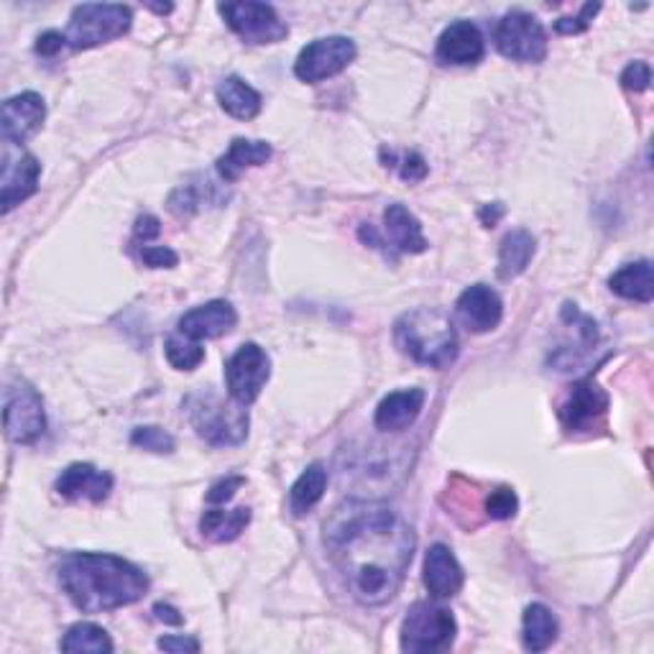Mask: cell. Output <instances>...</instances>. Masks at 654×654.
I'll return each instance as SVG.
<instances>
[{"label":"cell","instance_id":"28","mask_svg":"<svg viewBox=\"0 0 654 654\" xmlns=\"http://www.w3.org/2000/svg\"><path fill=\"white\" fill-rule=\"evenodd\" d=\"M248 522H251L248 507H239L231 511L210 509L204 511L200 519V532L202 537H208L210 542H233L241 537V532L246 530Z\"/></svg>","mask_w":654,"mask_h":654},{"label":"cell","instance_id":"9","mask_svg":"<svg viewBox=\"0 0 654 654\" xmlns=\"http://www.w3.org/2000/svg\"><path fill=\"white\" fill-rule=\"evenodd\" d=\"M356 44L348 36H325L307 44L295 62V75L302 82H322L341 75L356 59Z\"/></svg>","mask_w":654,"mask_h":654},{"label":"cell","instance_id":"38","mask_svg":"<svg viewBox=\"0 0 654 654\" xmlns=\"http://www.w3.org/2000/svg\"><path fill=\"white\" fill-rule=\"evenodd\" d=\"M65 46L67 34H59V31H46V34L36 38V54H42V57H54V54H59Z\"/></svg>","mask_w":654,"mask_h":654},{"label":"cell","instance_id":"42","mask_svg":"<svg viewBox=\"0 0 654 654\" xmlns=\"http://www.w3.org/2000/svg\"><path fill=\"white\" fill-rule=\"evenodd\" d=\"M501 215H503V204L501 202H494L491 208H488V204H486V208L480 210V220H484L486 228H494L496 223H499Z\"/></svg>","mask_w":654,"mask_h":654},{"label":"cell","instance_id":"29","mask_svg":"<svg viewBox=\"0 0 654 654\" xmlns=\"http://www.w3.org/2000/svg\"><path fill=\"white\" fill-rule=\"evenodd\" d=\"M62 652H113V640H110L108 632L98 624H90V621H80V624L69 627L65 640H62Z\"/></svg>","mask_w":654,"mask_h":654},{"label":"cell","instance_id":"17","mask_svg":"<svg viewBox=\"0 0 654 654\" xmlns=\"http://www.w3.org/2000/svg\"><path fill=\"white\" fill-rule=\"evenodd\" d=\"M113 491V476L106 470H98L90 463H75L67 470H62L57 478V494L69 501H106Z\"/></svg>","mask_w":654,"mask_h":654},{"label":"cell","instance_id":"5","mask_svg":"<svg viewBox=\"0 0 654 654\" xmlns=\"http://www.w3.org/2000/svg\"><path fill=\"white\" fill-rule=\"evenodd\" d=\"M455 634H458V624H455L453 611L432 601H417L401 621L399 642L401 650L412 654L445 652L453 647Z\"/></svg>","mask_w":654,"mask_h":654},{"label":"cell","instance_id":"16","mask_svg":"<svg viewBox=\"0 0 654 654\" xmlns=\"http://www.w3.org/2000/svg\"><path fill=\"white\" fill-rule=\"evenodd\" d=\"M46 106L36 92H21L3 102V138L8 144H23L44 125Z\"/></svg>","mask_w":654,"mask_h":654},{"label":"cell","instance_id":"30","mask_svg":"<svg viewBox=\"0 0 654 654\" xmlns=\"http://www.w3.org/2000/svg\"><path fill=\"white\" fill-rule=\"evenodd\" d=\"M164 351H167V361L177 372H195L204 361V351L197 341H189L185 335H171Z\"/></svg>","mask_w":654,"mask_h":654},{"label":"cell","instance_id":"14","mask_svg":"<svg viewBox=\"0 0 654 654\" xmlns=\"http://www.w3.org/2000/svg\"><path fill=\"white\" fill-rule=\"evenodd\" d=\"M435 54L443 65H453V67L478 65L486 54L484 34H480L476 23L455 21L443 31V34H440Z\"/></svg>","mask_w":654,"mask_h":654},{"label":"cell","instance_id":"20","mask_svg":"<svg viewBox=\"0 0 654 654\" xmlns=\"http://www.w3.org/2000/svg\"><path fill=\"white\" fill-rule=\"evenodd\" d=\"M38 177H42V164L36 156L23 154L19 162L5 164L3 167V215H8L13 208H19L21 202H26L31 195L38 189Z\"/></svg>","mask_w":654,"mask_h":654},{"label":"cell","instance_id":"27","mask_svg":"<svg viewBox=\"0 0 654 654\" xmlns=\"http://www.w3.org/2000/svg\"><path fill=\"white\" fill-rule=\"evenodd\" d=\"M325 488H328L325 466H322V463H312V466L295 480V486H291L289 491V507L295 511V517L310 514V511L322 501V496H325Z\"/></svg>","mask_w":654,"mask_h":654},{"label":"cell","instance_id":"31","mask_svg":"<svg viewBox=\"0 0 654 654\" xmlns=\"http://www.w3.org/2000/svg\"><path fill=\"white\" fill-rule=\"evenodd\" d=\"M131 445L141 447V451L156 453V455H169V453H175V447H177L175 437H171L169 432L162 430V428H138V430H133Z\"/></svg>","mask_w":654,"mask_h":654},{"label":"cell","instance_id":"10","mask_svg":"<svg viewBox=\"0 0 654 654\" xmlns=\"http://www.w3.org/2000/svg\"><path fill=\"white\" fill-rule=\"evenodd\" d=\"M271 376V361L256 343H243L225 364L228 393L239 404H254Z\"/></svg>","mask_w":654,"mask_h":654},{"label":"cell","instance_id":"33","mask_svg":"<svg viewBox=\"0 0 654 654\" xmlns=\"http://www.w3.org/2000/svg\"><path fill=\"white\" fill-rule=\"evenodd\" d=\"M650 82H652V69L647 62H632V65L621 73V85H624L627 90L644 92L650 88Z\"/></svg>","mask_w":654,"mask_h":654},{"label":"cell","instance_id":"1","mask_svg":"<svg viewBox=\"0 0 654 654\" xmlns=\"http://www.w3.org/2000/svg\"><path fill=\"white\" fill-rule=\"evenodd\" d=\"M414 530L384 501H345L325 522V550L364 606L399 594L414 557Z\"/></svg>","mask_w":654,"mask_h":654},{"label":"cell","instance_id":"34","mask_svg":"<svg viewBox=\"0 0 654 654\" xmlns=\"http://www.w3.org/2000/svg\"><path fill=\"white\" fill-rule=\"evenodd\" d=\"M141 262H144L148 269H175L179 264V256L167 246H144L141 248Z\"/></svg>","mask_w":654,"mask_h":654},{"label":"cell","instance_id":"26","mask_svg":"<svg viewBox=\"0 0 654 654\" xmlns=\"http://www.w3.org/2000/svg\"><path fill=\"white\" fill-rule=\"evenodd\" d=\"M537 243L530 231H511L499 246V277L503 281L519 277L530 266Z\"/></svg>","mask_w":654,"mask_h":654},{"label":"cell","instance_id":"24","mask_svg":"<svg viewBox=\"0 0 654 654\" xmlns=\"http://www.w3.org/2000/svg\"><path fill=\"white\" fill-rule=\"evenodd\" d=\"M218 102L228 115L239 118V121H251L262 113L264 100L248 82H243L241 77H225L218 85Z\"/></svg>","mask_w":654,"mask_h":654},{"label":"cell","instance_id":"13","mask_svg":"<svg viewBox=\"0 0 654 654\" xmlns=\"http://www.w3.org/2000/svg\"><path fill=\"white\" fill-rule=\"evenodd\" d=\"M455 312L470 333H491L503 318V302L488 284H473L458 297Z\"/></svg>","mask_w":654,"mask_h":654},{"label":"cell","instance_id":"40","mask_svg":"<svg viewBox=\"0 0 654 654\" xmlns=\"http://www.w3.org/2000/svg\"><path fill=\"white\" fill-rule=\"evenodd\" d=\"M159 233H162V225H159V220H156L154 215L138 218V223H136V241L148 243L152 239H156V235H159Z\"/></svg>","mask_w":654,"mask_h":654},{"label":"cell","instance_id":"2","mask_svg":"<svg viewBox=\"0 0 654 654\" xmlns=\"http://www.w3.org/2000/svg\"><path fill=\"white\" fill-rule=\"evenodd\" d=\"M59 583L85 613L115 611L144 598L148 578L129 561L102 553H75L59 567Z\"/></svg>","mask_w":654,"mask_h":654},{"label":"cell","instance_id":"6","mask_svg":"<svg viewBox=\"0 0 654 654\" xmlns=\"http://www.w3.org/2000/svg\"><path fill=\"white\" fill-rule=\"evenodd\" d=\"M133 23V13L129 5L118 3H85L77 5L69 19L67 44L73 49H92L113 38L129 34Z\"/></svg>","mask_w":654,"mask_h":654},{"label":"cell","instance_id":"22","mask_svg":"<svg viewBox=\"0 0 654 654\" xmlns=\"http://www.w3.org/2000/svg\"><path fill=\"white\" fill-rule=\"evenodd\" d=\"M384 223L391 243L399 251H404V254H424V251H428L430 243L424 239L420 220H417L404 204H389L384 212Z\"/></svg>","mask_w":654,"mask_h":654},{"label":"cell","instance_id":"39","mask_svg":"<svg viewBox=\"0 0 654 654\" xmlns=\"http://www.w3.org/2000/svg\"><path fill=\"white\" fill-rule=\"evenodd\" d=\"M156 644L164 652H200V642L192 636H162Z\"/></svg>","mask_w":654,"mask_h":654},{"label":"cell","instance_id":"15","mask_svg":"<svg viewBox=\"0 0 654 654\" xmlns=\"http://www.w3.org/2000/svg\"><path fill=\"white\" fill-rule=\"evenodd\" d=\"M239 322L233 304L225 299H212L208 304L195 307L189 310L182 320H179V335L189 337V341H212V337H223L231 333Z\"/></svg>","mask_w":654,"mask_h":654},{"label":"cell","instance_id":"3","mask_svg":"<svg viewBox=\"0 0 654 654\" xmlns=\"http://www.w3.org/2000/svg\"><path fill=\"white\" fill-rule=\"evenodd\" d=\"M397 348L420 366L447 368L458 358V333L443 310H412L393 325Z\"/></svg>","mask_w":654,"mask_h":654},{"label":"cell","instance_id":"36","mask_svg":"<svg viewBox=\"0 0 654 654\" xmlns=\"http://www.w3.org/2000/svg\"><path fill=\"white\" fill-rule=\"evenodd\" d=\"M243 484H246V478H241V476H231V478L218 480V484L210 486L208 501L210 503H225V501H231L233 496H235V491H239V488Z\"/></svg>","mask_w":654,"mask_h":654},{"label":"cell","instance_id":"21","mask_svg":"<svg viewBox=\"0 0 654 654\" xmlns=\"http://www.w3.org/2000/svg\"><path fill=\"white\" fill-rule=\"evenodd\" d=\"M271 154V144H266V141L235 138L228 146V152L218 159V171L225 182H235L246 169L262 167V164L269 162Z\"/></svg>","mask_w":654,"mask_h":654},{"label":"cell","instance_id":"35","mask_svg":"<svg viewBox=\"0 0 654 654\" xmlns=\"http://www.w3.org/2000/svg\"><path fill=\"white\" fill-rule=\"evenodd\" d=\"M598 11H601V5H598V3L583 5L578 19H561L555 23V29L561 31V34H580V31H586L590 26V21H594V15Z\"/></svg>","mask_w":654,"mask_h":654},{"label":"cell","instance_id":"32","mask_svg":"<svg viewBox=\"0 0 654 654\" xmlns=\"http://www.w3.org/2000/svg\"><path fill=\"white\" fill-rule=\"evenodd\" d=\"M484 509H486V517L496 519V522H503V519L514 517L519 509V499H517L514 488H509V486L496 488V491L488 494Z\"/></svg>","mask_w":654,"mask_h":654},{"label":"cell","instance_id":"18","mask_svg":"<svg viewBox=\"0 0 654 654\" xmlns=\"http://www.w3.org/2000/svg\"><path fill=\"white\" fill-rule=\"evenodd\" d=\"M466 573L455 561L453 550L445 545H432L424 555V586L432 598H453L461 594Z\"/></svg>","mask_w":654,"mask_h":654},{"label":"cell","instance_id":"8","mask_svg":"<svg viewBox=\"0 0 654 654\" xmlns=\"http://www.w3.org/2000/svg\"><path fill=\"white\" fill-rule=\"evenodd\" d=\"M496 49L514 62H542L547 57V31L537 15L511 11L503 15L494 34Z\"/></svg>","mask_w":654,"mask_h":654},{"label":"cell","instance_id":"23","mask_svg":"<svg viewBox=\"0 0 654 654\" xmlns=\"http://www.w3.org/2000/svg\"><path fill=\"white\" fill-rule=\"evenodd\" d=\"M609 287L613 295L621 299H632V302L647 304L654 297V274H652V262L642 258V262L627 264L613 274L609 279Z\"/></svg>","mask_w":654,"mask_h":654},{"label":"cell","instance_id":"4","mask_svg":"<svg viewBox=\"0 0 654 654\" xmlns=\"http://www.w3.org/2000/svg\"><path fill=\"white\" fill-rule=\"evenodd\" d=\"M189 422L204 443L215 447L241 445L248 437V414L243 404H228L215 393H197L187 401Z\"/></svg>","mask_w":654,"mask_h":654},{"label":"cell","instance_id":"19","mask_svg":"<svg viewBox=\"0 0 654 654\" xmlns=\"http://www.w3.org/2000/svg\"><path fill=\"white\" fill-rule=\"evenodd\" d=\"M424 391L422 389H401L393 391L389 397L381 399V404L376 407L374 424L381 432H401L412 428L417 417L422 414L424 407Z\"/></svg>","mask_w":654,"mask_h":654},{"label":"cell","instance_id":"11","mask_svg":"<svg viewBox=\"0 0 654 654\" xmlns=\"http://www.w3.org/2000/svg\"><path fill=\"white\" fill-rule=\"evenodd\" d=\"M218 11L235 34L248 44H277L287 38L289 29L279 13L266 3H220Z\"/></svg>","mask_w":654,"mask_h":654},{"label":"cell","instance_id":"25","mask_svg":"<svg viewBox=\"0 0 654 654\" xmlns=\"http://www.w3.org/2000/svg\"><path fill=\"white\" fill-rule=\"evenodd\" d=\"M557 627L555 613L547 609L545 603H532L526 606L524 611V624H522V640H524V650L530 652H545L555 644Z\"/></svg>","mask_w":654,"mask_h":654},{"label":"cell","instance_id":"12","mask_svg":"<svg viewBox=\"0 0 654 654\" xmlns=\"http://www.w3.org/2000/svg\"><path fill=\"white\" fill-rule=\"evenodd\" d=\"M609 412V397L598 386L594 378H583V381L570 386V393L561 407V420L565 430L583 432L594 430L598 422Z\"/></svg>","mask_w":654,"mask_h":654},{"label":"cell","instance_id":"37","mask_svg":"<svg viewBox=\"0 0 654 654\" xmlns=\"http://www.w3.org/2000/svg\"><path fill=\"white\" fill-rule=\"evenodd\" d=\"M399 175L404 182H422L424 177H428V162L422 159L420 154H407L404 159L399 164Z\"/></svg>","mask_w":654,"mask_h":654},{"label":"cell","instance_id":"7","mask_svg":"<svg viewBox=\"0 0 654 654\" xmlns=\"http://www.w3.org/2000/svg\"><path fill=\"white\" fill-rule=\"evenodd\" d=\"M3 424L5 435L15 445H31L44 435V401L34 386L23 378L8 381L3 389Z\"/></svg>","mask_w":654,"mask_h":654},{"label":"cell","instance_id":"41","mask_svg":"<svg viewBox=\"0 0 654 654\" xmlns=\"http://www.w3.org/2000/svg\"><path fill=\"white\" fill-rule=\"evenodd\" d=\"M154 613H156V619L164 621V624H171V627H179L185 621L182 613H179L175 606H167V603H156Z\"/></svg>","mask_w":654,"mask_h":654}]
</instances>
